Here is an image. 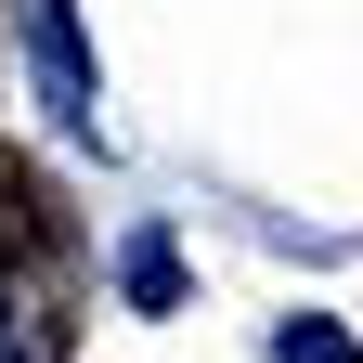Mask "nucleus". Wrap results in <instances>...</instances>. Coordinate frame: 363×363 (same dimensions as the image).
I'll return each mask as SVG.
<instances>
[{"mask_svg": "<svg viewBox=\"0 0 363 363\" xmlns=\"http://www.w3.org/2000/svg\"><path fill=\"white\" fill-rule=\"evenodd\" d=\"M26 52H39V91L52 117L91 130V52H78V0H26Z\"/></svg>", "mask_w": 363, "mask_h": 363, "instance_id": "1", "label": "nucleus"}, {"mask_svg": "<svg viewBox=\"0 0 363 363\" xmlns=\"http://www.w3.org/2000/svg\"><path fill=\"white\" fill-rule=\"evenodd\" d=\"M117 286L143 298V311H169V286H182V272H169V234H130V259H117Z\"/></svg>", "mask_w": 363, "mask_h": 363, "instance_id": "2", "label": "nucleus"}, {"mask_svg": "<svg viewBox=\"0 0 363 363\" xmlns=\"http://www.w3.org/2000/svg\"><path fill=\"white\" fill-rule=\"evenodd\" d=\"M52 350H65V337L39 325V311H0V363H52Z\"/></svg>", "mask_w": 363, "mask_h": 363, "instance_id": "3", "label": "nucleus"}, {"mask_svg": "<svg viewBox=\"0 0 363 363\" xmlns=\"http://www.w3.org/2000/svg\"><path fill=\"white\" fill-rule=\"evenodd\" d=\"M286 363H350V337L337 325H286Z\"/></svg>", "mask_w": 363, "mask_h": 363, "instance_id": "4", "label": "nucleus"}]
</instances>
